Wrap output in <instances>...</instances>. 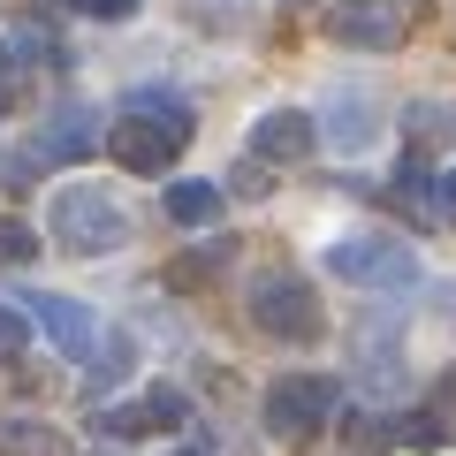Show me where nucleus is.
Instances as JSON below:
<instances>
[{
    "instance_id": "obj_1",
    "label": "nucleus",
    "mask_w": 456,
    "mask_h": 456,
    "mask_svg": "<svg viewBox=\"0 0 456 456\" xmlns=\"http://www.w3.org/2000/svg\"><path fill=\"white\" fill-rule=\"evenodd\" d=\"M191 130H198V114L183 107L175 92H130L107 152L130 167V175H167V167L183 160V145H191Z\"/></svg>"
},
{
    "instance_id": "obj_2",
    "label": "nucleus",
    "mask_w": 456,
    "mask_h": 456,
    "mask_svg": "<svg viewBox=\"0 0 456 456\" xmlns=\"http://www.w3.org/2000/svg\"><path fill=\"white\" fill-rule=\"evenodd\" d=\"M46 236L61 251H77V259H107V251L130 244V213H122V198L107 191V183H61L46 206Z\"/></svg>"
},
{
    "instance_id": "obj_3",
    "label": "nucleus",
    "mask_w": 456,
    "mask_h": 456,
    "mask_svg": "<svg viewBox=\"0 0 456 456\" xmlns=\"http://www.w3.org/2000/svg\"><path fill=\"white\" fill-rule=\"evenodd\" d=\"M251 327L274 335V342H320L327 335L320 289H312L305 274H289V266H266V274L251 281Z\"/></svg>"
},
{
    "instance_id": "obj_4",
    "label": "nucleus",
    "mask_w": 456,
    "mask_h": 456,
    "mask_svg": "<svg viewBox=\"0 0 456 456\" xmlns=\"http://www.w3.org/2000/svg\"><path fill=\"white\" fill-rule=\"evenodd\" d=\"M327 274L358 281V289H411L419 281V251L388 228H358V236H335L327 244Z\"/></svg>"
},
{
    "instance_id": "obj_5",
    "label": "nucleus",
    "mask_w": 456,
    "mask_h": 456,
    "mask_svg": "<svg viewBox=\"0 0 456 456\" xmlns=\"http://www.w3.org/2000/svg\"><path fill=\"white\" fill-rule=\"evenodd\" d=\"M335 411H342V380H327V373H281V380H266V395H259V419H266L274 441L320 434Z\"/></svg>"
},
{
    "instance_id": "obj_6",
    "label": "nucleus",
    "mask_w": 456,
    "mask_h": 456,
    "mask_svg": "<svg viewBox=\"0 0 456 456\" xmlns=\"http://www.w3.org/2000/svg\"><path fill=\"white\" fill-rule=\"evenodd\" d=\"M191 426V403H183V388H167V380H152L145 395H130V403H107L92 419L99 441H152V434H183Z\"/></svg>"
},
{
    "instance_id": "obj_7",
    "label": "nucleus",
    "mask_w": 456,
    "mask_h": 456,
    "mask_svg": "<svg viewBox=\"0 0 456 456\" xmlns=\"http://www.w3.org/2000/svg\"><path fill=\"white\" fill-rule=\"evenodd\" d=\"M99 152V114L84 107V99H61V107L46 114L31 130V167H77Z\"/></svg>"
},
{
    "instance_id": "obj_8",
    "label": "nucleus",
    "mask_w": 456,
    "mask_h": 456,
    "mask_svg": "<svg viewBox=\"0 0 456 456\" xmlns=\"http://www.w3.org/2000/svg\"><path fill=\"white\" fill-rule=\"evenodd\" d=\"M251 152H259L266 167H297L320 152V114L305 107H266L259 122H251Z\"/></svg>"
},
{
    "instance_id": "obj_9",
    "label": "nucleus",
    "mask_w": 456,
    "mask_h": 456,
    "mask_svg": "<svg viewBox=\"0 0 456 456\" xmlns=\"http://www.w3.org/2000/svg\"><path fill=\"white\" fill-rule=\"evenodd\" d=\"M320 137H327L335 152H373V145H380L373 99H365L358 84H335V92H327V107H320Z\"/></svg>"
},
{
    "instance_id": "obj_10",
    "label": "nucleus",
    "mask_w": 456,
    "mask_h": 456,
    "mask_svg": "<svg viewBox=\"0 0 456 456\" xmlns=\"http://www.w3.org/2000/svg\"><path fill=\"white\" fill-rule=\"evenodd\" d=\"M23 312H31V320L46 327V342L61 350V358H84V350L99 342V320H92V305H77V297L31 289V297H23Z\"/></svg>"
},
{
    "instance_id": "obj_11",
    "label": "nucleus",
    "mask_w": 456,
    "mask_h": 456,
    "mask_svg": "<svg viewBox=\"0 0 456 456\" xmlns=\"http://www.w3.org/2000/svg\"><path fill=\"white\" fill-rule=\"evenodd\" d=\"M327 31H335L342 46H365V53L403 46V16H388V8H373V0H358V8H335V16H327Z\"/></svg>"
},
{
    "instance_id": "obj_12",
    "label": "nucleus",
    "mask_w": 456,
    "mask_h": 456,
    "mask_svg": "<svg viewBox=\"0 0 456 456\" xmlns=\"http://www.w3.org/2000/svg\"><path fill=\"white\" fill-rule=\"evenodd\" d=\"M221 206H228V191H221V183H206V175L167 183V221H175V228H213V221H221Z\"/></svg>"
},
{
    "instance_id": "obj_13",
    "label": "nucleus",
    "mask_w": 456,
    "mask_h": 456,
    "mask_svg": "<svg viewBox=\"0 0 456 456\" xmlns=\"http://www.w3.org/2000/svg\"><path fill=\"white\" fill-rule=\"evenodd\" d=\"M403 130H411V145H419V152H434V145H456V99H411Z\"/></svg>"
},
{
    "instance_id": "obj_14",
    "label": "nucleus",
    "mask_w": 456,
    "mask_h": 456,
    "mask_svg": "<svg viewBox=\"0 0 456 456\" xmlns=\"http://www.w3.org/2000/svg\"><path fill=\"white\" fill-rule=\"evenodd\" d=\"M449 434H456V426H449V411H403V419H395V449H449Z\"/></svg>"
},
{
    "instance_id": "obj_15",
    "label": "nucleus",
    "mask_w": 456,
    "mask_h": 456,
    "mask_svg": "<svg viewBox=\"0 0 456 456\" xmlns=\"http://www.w3.org/2000/svg\"><path fill=\"white\" fill-rule=\"evenodd\" d=\"M0 456H61V441L38 419H0Z\"/></svg>"
},
{
    "instance_id": "obj_16",
    "label": "nucleus",
    "mask_w": 456,
    "mask_h": 456,
    "mask_svg": "<svg viewBox=\"0 0 456 456\" xmlns=\"http://www.w3.org/2000/svg\"><path fill=\"white\" fill-rule=\"evenodd\" d=\"M130 358H137V342L130 335H107V342H99V358L92 365H84V388H107V380H122V373H130Z\"/></svg>"
},
{
    "instance_id": "obj_17",
    "label": "nucleus",
    "mask_w": 456,
    "mask_h": 456,
    "mask_svg": "<svg viewBox=\"0 0 456 456\" xmlns=\"http://www.w3.org/2000/svg\"><path fill=\"white\" fill-rule=\"evenodd\" d=\"M342 434H350V449H395V419L388 411H358Z\"/></svg>"
},
{
    "instance_id": "obj_18",
    "label": "nucleus",
    "mask_w": 456,
    "mask_h": 456,
    "mask_svg": "<svg viewBox=\"0 0 456 456\" xmlns=\"http://www.w3.org/2000/svg\"><path fill=\"white\" fill-rule=\"evenodd\" d=\"M38 259V236L23 221H0V266H31Z\"/></svg>"
},
{
    "instance_id": "obj_19",
    "label": "nucleus",
    "mask_w": 456,
    "mask_h": 456,
    "mask_svg": "<svg viewBox=\"0 0 456 456\" xmlns=\"http://www.w3.org/2000/svg\"><path fill=\"white\" fill-rule=\"evenodd\" d=\"M23 342H31V320H23L16 305H0V365H16Z\"/></svg>"
},
{
    "instance_id": "obj_20",
    "label": "nucleus",
    "mask_w": 456,
    "mask_h": 456,
    "mask_svg": "<svg viewBox=\"0 0 456 456\" xmlns=\"http://www.w3.org/2000/svg\"><path fill=\"white\" fill-rule=\"evenodd\" d=\"M61 8H77V16H92V23H122V16H137V0H61Z\"/></svg>"
},
{
    "instance_id": "obj_21",
    "label": "nucleus",
    "mask_w": 456,
    "mask_h": 456,
    "mask_svg": "<svg viewBox=\"0 0 456 456\" xmlns=\"http://www.w3.org/2000/svg\"><path fill=\"white\" fill-rule=\"evenodd\" d=\"M434 213H441V221H456V167L434 183Z\"/></svg>"
},
{
    "instance_id": "obj_22",
    "label": "nucleus",
    "mask_w": 456,
    "mask_h": 456,
    "mask_svg": "<svg viewBox=\"0 0 456 456\" xmlns=\"http://www.w3.org/2000/svg\"><path fill=\"white\" fill-rule=\"evenodd\" d=\"M175 456H213V434H191V441H183Z\"/></svg>"
},
{
    "instance_id": "obj_23",
    "label": "nucleus",
    "mask_w": 456,
    "mask_h": 456,
    "mask_svg": "<svg viewBox=\"0 0 456 456\" xmlns=\"http://www.w3.org/2000/svg\"><path fill=\"white\" fill-rule=\"evenodd\" d=\"M289 8H312V0H289Z\"/></svg>"
},
{
    "instance_id": "obj_24",
    "label": "nucleus",
    "mask_w": 456,
    "mask_h": 456,
    "mask_svg": "<svg viewBox=\"0 0 456 456\" xmlns=\"http://www.w3.org/2000/svg\"><path fill=\"white\" fill-rule=\"evenodd\" d=\"M0 77H8V61H0Z\"/></svg>"
}]
</instances>
